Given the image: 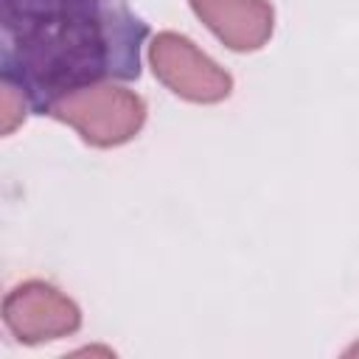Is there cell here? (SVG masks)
I'll list each match as a JSON object with an SVG mask.
<instances>
[{
  "label": "cell",
  "mask_w": 359,
  "mask_h": 359,
  "mask_svg": "<svg viewBox=\"0 0 359 359\" xmlns=\"http://www.w3.org/2000/svg\"><path fill=\"white\" fill-rule=\"evenodd\" d=\"M3 76L34 107L101 81L137 79L146 25L121 0H3Z\"/></svg>",
  "instance_id": "obj_1"
},
{
  "label": "cell",
  "mask_w": 359,
  "mask_h": 359,
  "mask_svg": "<svg viewBox=\"0 0 359 359\" xmlns=\"http://www.w3.org/2000/svg\"><path fill=\"white\" fill-rule=\"evenodd\" d=\"M42 112L67 123L95 149L129 143L146 123V101L112 79L90 81L56 95Z\"/></svg>",
  "instance_id": "obj_2"
},
{
  "label": "cell",
  "mask_w": 359,
  "mask_h": 359,
  "mask_svg": "<svg viewBox=\"0 0 359 359\" xmlns=\"http://www.w3.org/2000/svg\"><path fill=\"white\" fill-rule=\"evenodd\" d=\"M149 65L157 81L191 104H219L233 93L230 73L177 31H160L149 42Z\"/></svg>",
  "instance_id": "obj_3"
},
{
  "label": "cell",
  "mask_w": 359,
  "mask_h": 359,
  "mask_svg": "<svg viewBox=\"0 0 359 359\" xmlns=\"http://www.w3.org/2000/svg\"><path fill=\"white\" fill-rule=\"evenodd\" d=\"M3 323L22 345H42L81 328V309L48 280H22L3 300Z\"/></svg>",
  "instance_id": "obj_4"
},
{
  "label": "cell",
  "mask_w": 359,
  "mask_h": 359,
  "mask_svg": "<svg viewBox=\"0 0 359 359\" xmlns=\"http://www.w3.org/2000/svg\"><path fill=\"white\" fill-rule=\"evenodd\" d=\"M210 34L236 53L258 50L275 31L269 0H188Z\"/></svg>",
  "instance_id": "obj_5"
},
{
  "label": "cell",
  "mask_w": 359,
  "mask_h": 359,
  "mask_svg": "<svg viewBox=\"0 0 359 359\" xmlns=\"http://www.w3.org/2000/svg\"><path fill=\"white\" fill-rule=\"evenodd\" d=\"M25 109H28L25 93L17 84L6 81L3 84V135H11L25 121Z\"/></svg>",
  "instance_id": "obj_6"
},
{
  "label": "cell",
  "mask_w": 359,
  "mask_h": 359,
  "mask_svg": "<svg viewBox=\"0 0 359 359\" xmlns=\"http://www.w3.org/2000/svg\"><path fill=\"white\" fill-rule=\"evenodd\" d=\"M345 356H359V342H353V345L345 351Z\"/></svg>",
  "instance_id": "obj_7"
}]
</instances>
